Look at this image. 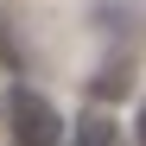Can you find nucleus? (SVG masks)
<instances>
[{"label":"nucleus","mask_w":146,"mask_h":146,"mask_svg":"<svg viewBox=\"0 0 146 146\" xmlns=\"http://www.w3.org/2000/svg\"><path fill=\"white\" fill-rule=\"evenodd\" d=\"M0 114H7L13 146H57V140H64V114L44 102L38 89H26V83H13V89H7Z\"/></svg>","instance_id":"obj_1"},{"label":"nucleus","mask_w":146,"mask_h":146,"mask_svg":"<svg viewBox=\"0 0 146 146\" xmlns=\"http://www.w3.org/2000/svg\"><path fill=\"white\" fill-rule=\"evenodd\" d=\"M70 146H121V133H114V121H108V114H83Z\"/></svg>","instance_id":"obj_2"},{"label":"nucleus","mask_w":146,"mask_h":146,"mask_svg":"<svg viewBox=\"0 0 146 146\" xmlns=\"http://www.w3.org/2000/svg\"><path fill=\"white\" fill-rule=\"evenodd\" d=\"M0 102H7V95H0Z\"/></svg>","instance_id":"obj_3"}]
</instances>
